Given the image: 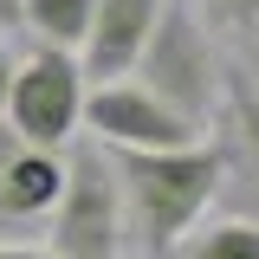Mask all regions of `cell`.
I'll return each instance as SVG.
<instances>
[{
	"label": "cell",
	"instance_id": "cell-1",
	"mask_svg": "<svg viewBox=\"0 0 259 259\" xmlns=\"http://www.w3.org/2000/svg\"><path fill=\"white\" fill-rule=\"evenodd\" d=\"M110 162H117V182H123L130 240L143 246V259H175V246L201 227V214L227 188L221 130L175 143V149H110Z\"/></svg>",
	"mask_w": 259,
	"mask_h": 259
},
{
	"label": "cell",
	"instance_id": "cell-2",
	"mask_svg": "<svg viewBox=\"0 0 259 259\" xmlns=\"http://www.w3.org/2000/svg\"><path fill=\"white\" fill-rule=\"evenodd\" d=\"M130 246V214H123V182L104 143H78L65 156V188L52 207V253L59 259H123Z\"/></svg>",
	"mask_w": 259,
	"mask_h": 259
},
{
	"label": "cell",
	"instance_id": "cell-3",
	"mask_svg": "<svg viewBox=\"0 0 259 259\" xmlns=\"http://www.w3.org/2000/svg\"><path fill=\"white\" fill-rule=\"evenodd\" d=\"M221 71L214 59V39H207V13H194L188 0H162L156 26H149V46L136 59V78L156 97H168L175 110H188L194 123H214L221 110Z\"/></svg>",
	"mask_w": 259,
	"mask_h": 259
},
{
	"label": "cell",
	"instance_id": "cell-4",
	"mask_svg": "<svg viewBox=\"0 0 259 259\" xmlns=\"http://www.w3.org/2000/svg\"><path fill=\"white\" fill-rule=\"evenodd\" d=\"M7 123L39 149H65L84 123V65L65 46H39L13 65V91H7Z\"/></svg>",
	"mask_w": 259,
	"mask_h": 259
},
{
	"label": "cell",
	"instance_id": "cell-5",
	"mask_svg": "<svg viewBox=\"0 0 259 259\" xmlns=\"http://www.w3.org/2000/svg\"><path fill=\"white\" fill-rule=\"evenodd\" d=\"M84 123L104 149H175L194 143L214 123H194L188 110H175L168 97H156L143 78H104L97 91H84Z\"/></svg>",
	"mask_w": 259,
	"mask_h": 259
},
{
	"label": "cell",
	"instance_id": "cell-6",
	"mask_svg": "<svg viewBox=\"0 0 259 259\" xmlns=\"http://www.w3.org/2000/svg\"><path fill=\"white\" fill-rule=\"evenodd\" d=\"M59 188H65V156L26 143L13 123H0V233L52 221Z\"/></svg>",
	"mask_w": 259,
	"mask_h": 259
},
{
	"label": "cell",
	"instance_id": "cell-7",
	"mask_svg": "<svg viewBox=\"0 0 259 259\" xmlns=\"http://www.w3.org/2000/svg\"><path fill=\"white\" fill-rule=\"evenodd\" d=\"M221 143H227V188L240 214L259 221V84L253 71H221Z\"/></svg>",
	"mask_w": 259,
	"mask_h": 259
},
{
	"label": "cell",
	"instance_id": "cell-8",
	"mask_svg": "<svg viewBox=\"0 0 259 259\" xmlns=\"http://www.w3.org/2000/svg\"><path fill=\"white\" fill-rule=\"evenodd\" d=\"M162 0H97L91 13V39H84V78H130L143 46H149V26H156Z\"/></svg>",
	"mask_w": 259,
	"mask_h": 259
},
{
	"label": "cell",
	"instance_id": "cell-9",
	"mask_svg": "<svg viewBox=\"0 0 259 259\" xmlns=\"http://www.w3.org/2000/svg\"><path fill=\"white\" fill-rule=\"evenodd\" d=\"M91 13H97V0H26L20 26H26L39 46L84 52V39H91Z\"/></svg>",
	"mask_w": 259,
	"mask_h": 259
},
{
	"label": "cell",
	"instance_id": "cell-10",
	"mask_svg": "<svg viewBox=\"0 0 259 259\" xmlns=\"http://www.w3.org/2000/svg\"><path fill=\"white\" fill-rule=\"evenodd\" d=\"M175 253L182 259H259V221L253 214H227L214 227H194Z\"/></svg>",
	"mask_w": 259,
	"mask_h": 259
},
{
	"label": "cell",
	"instance_id": "cell-11",
	"mask_svg": "<svg viewBox=\"0 0 259 259\" xmlns=\"http://www.w3.org/2000/svg\"><path fill=\"white\" fill-rule=\"evenodd\" d=\"M201 13H207V26L233 32V39H253L259 32V0H201Z\"/></svg>",
	"mask_w": 259,
	"mask_h": 259
},
{
	"label": "cell",
	"instance_id": "cell-12",
	"mask_svg": "<svg viewBox=\"0 0 259 259\" xmlns=\"http://www.w3.org/2000/svg\"><path fill=\"white\" fill-rule=\"evenodd\" d=\"M20 13H26V0H0V32L20 26Z\"/></svg>",
	"mask_w": 259,
	"mask_h": 259
},
{
	"label": "cell",
	"instance_id": "cell-13",
	"mask_svg": "<svg viewBox=\"0 0 259 259\" xmlns=\"http://www.w3.org/2000/svg\"><path fill=\"white\" fill-rule=\"evenodd\" d=\"M7 91H13V59L0 52V123H7Z\"/></svg>",
	"mask_w": 259,
	"mask_h": 259
},
{
	"label": "cell",
	"instance_id": "cell-14",
	"mask_svg": "<svg viewBox=\"0 0 259 259\" xmlns=\"http://www.w3.org/2000/svg\"><path fill=\"white\" fill-rule=\"evenodd\" d=\"M0 259H59V253H52V246H46V253H39V246H0Z\"/></svg>",
	"mask_w": 259,
	"mask_h": 259
}]
</instances>
